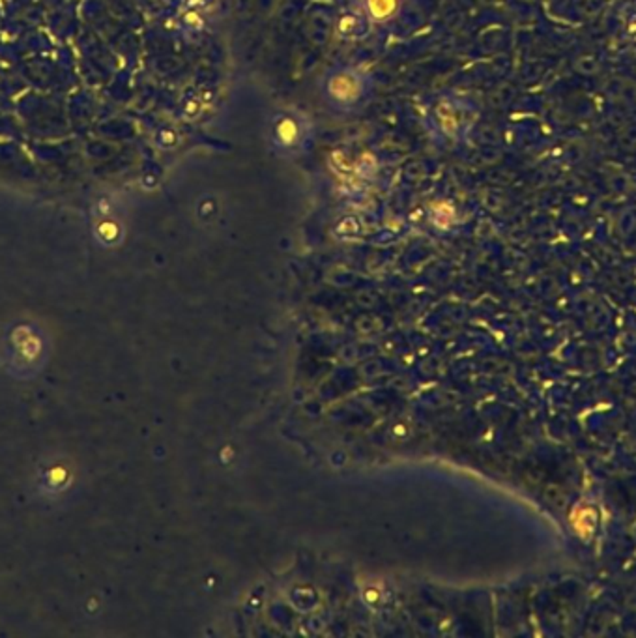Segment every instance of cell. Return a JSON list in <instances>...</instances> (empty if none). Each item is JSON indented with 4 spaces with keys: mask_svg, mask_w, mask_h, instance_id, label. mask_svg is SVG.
Returning a JSON list of instances; mask_svg holds the SVG:
<instances>
[{
    "mask_svg": "<svg viewBox=\"0 0 636 638\" xmlns=\"http://www.w3.org/2000/svg\"><path fill=\"white\" fill-rule=\"evenodd\" d=\"M371 80L358 68L339 66L322 80V98L335 113H354L365 103Z\"/></svg>",
    "mask_w": 636,
    "mask_h": 638,
    "instance_id": "cell-1",
    "label": "cell"
},
{
    "mask_svg": "<svg viewBox=\"0 0 636 638\" xmlns=\"http://www.w3.org/2000/svg\"><path fill=\"white\" fill-rule=\"evenodd\" d=\"M311 139V126L298 111H277L268 126V141L279 156L300 154Z\"/></svg>",
    "mask_w": 636,
    "mask_h": 638,
    "instance_id": "cell-2",
    "label": "cell"
},
{
    "mask_svg": "<svg viewBox=\"0 0 636 638\" xmlns=\"http://www.w3.org/2000/svg\"><path fill=\"white\" fill-rule=\"evenodd\" d=\"M436 126L447 137H461L466 127L464 109L451 98H442L434 109Z\"/></svg>",
    "mask_w": 636,
    "mask_h": 638,
    "instance_id": "cell-3",
    "label": "cell"
},
{
    "mask_svg": "<svg viewBox=\"0 0 636 638\" xmlns=\"http://www.w3.org/2000/svg\"><path fill=\"white\" fill-rule=\"evenodd\" d=\"M369 31H371V21L365 14L345 11L335 21V32L343 40H361V38H365L369 34Z\"/></svg>",
    "mask_w": 636,
    "mask_h": 638,
    "instance_id": "cell-4",
    "label": "cell"
},
{
    "mask_svg": "<svg viewBox=\"0 0 636 638\" xmlns=\"http://www.w3.org/2000/svg\"><path fill=\"white\" fill-rule=\"evenodd\" d=\"M401 0H361L363 14L369 17L371 23H387L401 10Z\"/></svg>",
    "mask_w": 636,
    "mask_h": 638,
    "instance_id": "cell-5",
    "label": "cell"
},
{
    "mask_svg": "<svg viewBox=\"0 0 636 638\" xmlns=\"http://www.w3.org/2000/svg\"><path fill=\"white\" fill-rule=\"evenodd\" d=\"M182 21H184L186 28H189V31L193 32H199L202 28V16L201 11H199V8H189V11H187L186 17Z\"/></svg>",
    "mask_w": 636,
    "mask_h": 638,
    "instance_id": "cell-6",
    "label": "cell"
},
{
    "mask_svg": "<svg viewBox=\"0 0 636 638\" xmlns=\"http://www.w3.org/2000/svg\"><path fill=\"white\" fill-rule=\"evenodd\" d=\"M199 113H201V101H199V98L191 96L189 100L186 101V107H184V115H186L187 118H191V120H193V118H195V116L199 115Z\"/></svg>",
    "mask_w": 636,
    "mask_h": 638,
    "instance_id": "cell-7",
    "label": "cell"
},
{
    "mask_svg": "<svg viewBox=\"0 0 636 638\" xmlns=\"http://www.w3.org/2000/svg\"><path fill=\"white\" fill-rule=\"evenodd\" d=\"M157 142H160L163 148H172V146L178 142V137H176V133L172 130H163L160 133V137H157Z\"/></svg>",
    "mask_w": 636,
    "mask_h": 638,
    "instance_id": "cell-8",
    "label": "cell"
}]
</instances>
